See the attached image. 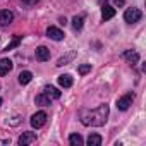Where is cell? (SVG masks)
<instances>
[{
    "label": "cell",
    "instance_id": "ac0fdd59",
    "mask_svg": "<svg viewBox=\"0 0 146 146\" xmlns=\"http://www.w3.org/2000/svg\"><path fill=\"white\" fill-rule=\"evenodd\" d=\"M83 23H84V16H76L74 19H72V28H74L76 31H79L83 28Z\"/></svg>",
    "mask_w": 146,
    "mask_h": 146
},
{
    "label": "cell",
    "instance_id": "5b68a950",
    "mask_svg": "<svg viewBox=\"0 0 146 146\" xmlns=\"http://www.w3.org/2000/svg\"><path fill=\"white\" fill-rule=\"evenodd\" d=\"M35 141H36V134H35V132H31V131H26V132H23V134L19 136V139H17V143H19L21 146L31 144V143H35Z\"/></svg>",
    "mask_w": 146,
    "mask_h": 146
},
{
    "label": "cell",
    "instance_id": "d6986e66",
    "mask_svg": "<svg viewBox=\"0 0 146 146\" xmlns=\"http://www.w3.org/2000/svg\"><path fill=\"white\" fill-rule=\"evenodd\" d=\"M36 103H38V105L46 107V105H50V103H52V100H50L45 93H41V95H38V96H36Z\"/></svg>",
    "mask_w": 146,
    "mask_h": 146
},
{
    "label": "cell",
    "instance_id": "4fadbf2b",
    "mask_svg": "<svg viewBox=\"0 0 146 146\" xmlns=\"http://www.w3.org/2000/svg\"><path fill=\"white\" fill-rule=\"evenodd\" d=\"M74 57H76V52H69L67 55H64V57H60V58H58L57 65H67L70 60H74Z\"/></svg>",
    "mask_w": 146,
    "mask_h": 146
},
{
    "label": "cell",
    "instance_id": "7402d4cb",
    "mask_svg": "<svg viewBox=\"0 0 146 146\" xmlns=\"http://www.w3.org/2000/svg\"><path fill=\"white\" fill-rule=\"evenodd\" d=\"M38 2V0H23V4H26V5H35Z\"/></svg>",
    "mask_w": 146,
    "mask_h": 146
},
{
    "label": "cell",
    "instance_id": "7c38bea8",
    "mask_svg": "<svg viewBox=\"0 0 146 146\" xmlns=\"http://www.w3.org/2000/svg\"><path fill=\"white\" fill-rule=\"evenodd\" d=\"M72 76L70 74H62V76H58V84L62 86V88H70L72 86Z\"/></svg>",
    "mask_w": 146,
    "mask_h": 146
},
{
    "label": "cell",
    "instance_id": "3957f363",
    "mask_svg": "<svg viewBox=\"0 0 146 146\" xmlns=\"http://www.w3.org/2000/svg\"><path fill=\"white\" fill-rule=\"evenodd\" d=\"M124 19H125V23H129V24H134V23H137L139 19H141V11L139 9H127L125 12H124Z\"/></svg>",
    "mask_w": 146,
    "mask_h": 146
},
{
    "label": "cell",
    "instance_id": "8992f818",
    "mask_svg": "<svg viewBox=\"0 0 146 146\" xmlns=\"http://www.w3.org/2000/svg\"><path fill=\"white\" fill-rule=\"evenodd\" d=\"M46 35H48V38H52V40H55V41L64 40V31L58 29V28H55V26H50V28L46 29Z\"/></svg>",
    "mask_w": 146,
    "mask_h": 146
},
{
    "label": "cell",
    "instance_id": "8fae6325",
    "mask_svg": "<svg viewBox=\"0 0 146 146\" xmlns=\"http://www.w3.org/2000/svg\"><path fill=\"white\" fill-rule=\"evenodd\" d=\"M43 93H45L50 100H58V98H60V95H62V93H60L57 88H53V86H45Z\"/></svg>",
    "mask_w": 146,
    "mask_h": 146
},
{
    "label": "cell",
    "instance_id": "44dd1931",
    "mask_svg": "<svg viewBox=\"0 0 146 146\" xmlns=\"http://www.w3.org/2000/svg\"><path fill=\"white\" fill-rule=\"evenodd\" d=\"M91 70V64H83V65H79V69H78V72L81 76H84V74H88V72Z\"/></svg>",
    "mask_w": 146,
    "mask_h": 146
},
{
    "label": "cell",
    "instance_id": "9a60e30c",
    "mask_svg": "<svg viewBox=\"0 0 146 146\" xmlns=\"http://www.w3.org/2000/svg\"><path fill=\"white\" fill-rule=\"evenodd\" d=\"M69 143L72 144V146H83V137L79 136V134H70L69 136Z\"/></svg>",
    "mask_w": 146,
    "mask_h": 146
},
{
    "label": "cell",
    "instance_id": "ffe728a7",
    "mask_svg": "<svg viewBox=\"0 0 146 146\" xmlns=\"http://www.w3.org/2000/svg\"><path fill=\"white\" fill-rule=\"evenodd\" d=\"M19 43H21V36H14V40H12V41H11L7 46H5V50H4V52H11L12 48L19 46Z\"/></svg>",
    "mask_w": 146,
    "mask_h": 146
},
{
    "label": "cell",
    "instance_id": "6da1fadb",
    "mask_svg": "<svg viewBox=\"0 0 146 146\" xmlns=\"http://www.w3.org/2000/svg\"><path fill=\"white\" fill-rule=\"evenodd\" d=\"M108 105H100L96 108H81L79 110V119L84 125H91V127H100L107 122L108 119Z\"/></svg>",
    "mask_w": 146,
    "mask_h": 146
},
{
    "label": "cell",
    "instance_id": "e0dca14e",
    "mask_svg": "<svg viewBox=\"0 0 146 146\" xmlns=\"http://www.w3.org/2000/svg\"><path fill=\"white\" fill-rule=\"evenodd\" d=\"M88 144H90V146H100V144H102V136H100V134H90Z\"/></svg>",
    "mask_w": 146,
    "mask_h": 146
},
{
    "label": "cell",
    "instance_id": "cb8c5ba5",
    "mask_svg": "<svg viewBox=\"0 0 146 146\" xmlns=\"http://www.w3.org/2000/svg\"><path fill=\"white\" fill-rule=\"evenodd\" d=\"M0 105H2V98H0Z\"/></svg>",
    "mask_w": 146,
    "mask_h": 146
},
{
    "label": "cell",
    "instance_id": "ba28073f",
    "mask_svg": "<svg viewBox=\"0 0 146 146\" xmlns=\"http://www.w3.org/2000/svg\"><path fill=\"white\" fill-rule=\"evenodd\" d=\"M12 67H14L12 60H9V58H2V60H0V76L9 74V72L12 70Z\"/></svg>",
    "mask_w": 146,
    "mask_h": 146
},
{
    "label": "cell",
    "instance_id": "52a82bcc",
    "mask_svg": "<svg viewBox=\"0 0 146 146\" xmlns=\"http://www.w3.org/2000/svg\"><path fill=\"white\" fill-rule=\"evenodd\" d=\"M35 55H36V60H40V62H46V60L50 58V50H48L46 46H38L36 52H35Z\"/></svg>",
    "mask_w": 146,
    "mask_h": 146
},
{
    "label": "cell",
    "instance_id": "9c48e42d",
    "mask_svg": "<svg viewBox=\"0 0 146 146\" xmlns=\"http://www.w3.org/2000/svg\"><path fill=\"white\" fill-rule=\"evenodd\" d=\"M14 21V14L11 11H2L0 12V26H9Z\"/></svg>",
    "mask_w": 146,
    "mask_h": 146
},
{
    "label": "cell",
    "instance_id": "5bb4252c",
    "mask_svg": "<svg viewBox=\"0 0 146 146\" xmlns=\"http://www.w3.org/2000/svg\"><path fill=\"white\" fill-rule=\"evenodd\" d=\"M31 79H33V74L29 70H24V72L19 74V83L21 84H28V83H31Z\"/></svg>",
    "mask_w": 146,
    "mask_h": 146
},
{
    "label": "cell",
    "instance_id": "603a6c76",
    "mask_svg": "<svg viewBox=\"0 0 146 146\" xmlns=\"http://www.w3.org/2000/svg\"><path fill=\"white\" fill-rule=\"evenodd\" d=\"M113 2H115V4H117V5H120V7H122V5H124V4H125V0H113Z\"/></svg>",
    "mask_w": 146,
    "mask_h": 146
},
{
    "label": "cell",
    "instance_id": "2e32d148",
    "mask_svg": "<svg viewBox=\"0 0 146 146\" xmlns=\"http://www.w3.org/2000/svg\"><path fill=\"white\" fill-rule=\"evenodd\" d=\"M124 58H127L131 64H136L139 60V55L136 52H132V50H127V52H124Z\"/></svg>",
    "mask_w": 146,
    "mask_h": 146
},
{
    "label": "cell",
    "instance_id": "7a4b0ae2",
    "mask_svg": "<svg viewBox=\"0 0 146 146\" xmlns=\"http://www.w3.org/2000/svg\"><path fill=\"white\" fill-rule=\"evenodd\" d=\"M132 102H134V93H125L124 96H120L117 100V108L124 112V110H127L132 105Z\"/></svg>",
    "mask_w": 146,
    "mask_h": 146
},
{
    "label": "cell",
    "instance_id": "277c9868",
    "mask_svg": "<svg viewBox=\"0 0 146 146\" xmlns=\"http://www.w3.org/2000/svg\"><path fill=\"white\" fill-rule=\"evenodd\" d=\"M45 124H46V113H45V112H36V113L31 117V125H33V127L40 129V127H43Z\"/></svg>",
    "mask_w": 146,
    "mask_h": 146
},
{
    "label": "cell",
    "instance_id": "30bf717a",
    "mask_svg": "<svg viewBox=\"0 0 146 146\" xmlns=\"http://www.w3.org/2000/svg\"><path fill=\"white\" fill-rule=\"evenodd\" d=\"M113 16H115V9H113L112 5H107V4H105V5L102 7V19H103V21H108V19H112Z\"/></svg>",
    "mask_w": 146,
    "mask_h": 146
}]
</instances>
